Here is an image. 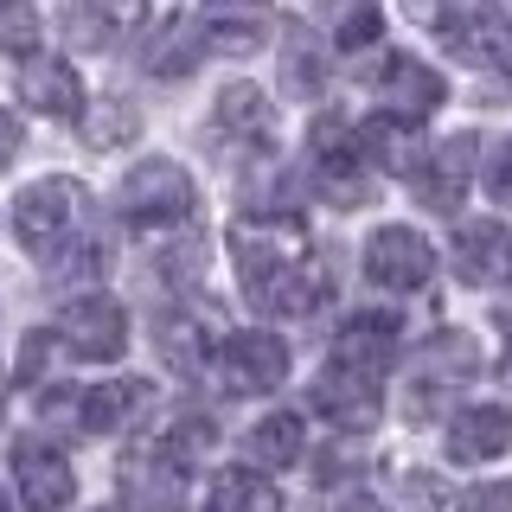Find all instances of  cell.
Wrapping results in <instances>:
<instances>
[{"mask_svg":"<svg viewBox=\"0 0 512 512\" xmlns=\"http://www.w3.org/2000/svg\"><path fill=\"white\" fill-rule=\"evenodd\" d=\"M13 154H20V116L0 103V167H13Z\"/></svg>","mask_w":512,"mask_h":512,"instance_id":"cell-35","label":"cell"},{"mask_svg":"<svg viewBox=\"0 0 512 512\" xmlns=\"http://www.w3.org/2000/svg\"><path fill=\"white\" fill-rule=\"evenodd\" d=\"M308 455V416L301 410H269L263 423L250 429V461L256 468H295Z\"/></svg>","mask_w":512,"mask_h":512,"instance_id":"cell-22","label":"cell"},{"mask_svg":"<svg viewBox=\"0 0 512 512\" xmlns=\"http://www.w3.org/2000/svg\"><path fill=\"white\" fill-rule=\"evenodd\" d=\"M314 186L327 192L333 205H365V154H359V128H340V122H320L314 128Z\"/></svg>","mask_w":512,"mask_h":512,"instance_id":"cell-11","label":"cell"},{"mask_svg":"<svg viewBox=\"0 0 512 512\" xmlns=\"http://www.w3.org/2000/svg\"><path fill=\"white\" fill-rule=\"evenodd\" d=\"M20 103L26 109H39V116H52V122H84V84H77V71L64 58H32L20 64Z\"/></svg>","mask_w":512,"mask_h":512,"instance_id":"cell-17","label":"cell"},{"mask_svg":"<svg viewBox=\"0 0 512 512\" xmlns=\"http://www.w3.org/2000/svg\"><path fill=\"white\" fill-rule=\"evenodd\" d=\"M359 154L372 160V167H384V173H404V180H416V167H423V135H416V122H404V116H365L359 122Z\"/></svg>","mask_w":512,"mask_h":512,"instance_id":"cell-20","label":"cell"},{"mask_svg":"<svg viewBox=\"0 0 512 512\" xmlns=\"http://www.w3.org/2000/svg\"><path fill=\"white\" fill-rule=\"evenodd\" d=\"M474 148H480V135H448L436 141V148L423 154V167H416V199L429 205V212H455L461 205V192H468L474 180Z\"/></svg>","mask_w":512,"mask_h":512,"instance_id":"cell-14","label":"cell"},{"mask_svg":"<svg viewBox=\"0 0 512 512\" xmlns=\"http://www.w3.org/2000/svg\"><path fill=\"white\" fill-rule=\"evenodd\" d=\"M512 448V410L500 404H461L455 423H448V461L461 468H480V461H500Z\"/></svg>","mask_w":512,"mask_h":512,"instance_id":"cell-19","label":"cell"},{"mask_svg":"<svg viewBox=\"0 0 512 512\" xmlns=\"http://www.w3.org/2000/svg\"><path fill=\"white\" fill-rule=\"evenodd\" d=\"M128 26H148V13H96V7H77V13H64V32L71 39H84V45H109L116 32H128Z\"/></svg>","mask_w":512,"mask_h":512,"instance_id":"cell-27","label":"cell"},{"mask_svg":"<svg viewBox=\"0 0 512 512\" xmlns=\"http://www.w3.org/2000/svg\"><path fill=\"white\" fill-rule=\"evenodd\" d=\"M212 442H218V423H212L205 410H186V416H173V429H167V448L186 461V468H192V461H205V455H212Z\"/></svg>","mask_w":512,"mask_h":512,"instance_id":"cell-29","label":"cell"},{"mask_svg":"<svg viewBox=\"0 0 512 512\" xmlns=\"http://www.w3.org/2000/svg\"><path fill=\"white\" fill-rule=\"evenodd\" d=\"M39 32H45V20L32 7H0V52H7V58H20V64L45 58L39 52Z\"/></svg>","mask_w":512,"mask_h":512,"instance_id":"cell-28","label":"cell"},{"mask_svg":"<svg viewBox=\"0 0 512 512\" xmlns=\"http://www.w3.org/2000/svg\"><path fill=\"white\" fill-rule=\"evenodd\" d=\"M13 474H20V493H26V512H64L77 500V474L58 448L45 442H20L13 448Z\"/></svg>","mask_w":512,"mask_h":512,"instance_id":"cell-16","label":"cell"},{"mask_svg":"<svg viewBox=\"0 0 512 512\" xmlns=\"http://www.w3.org/2000/svg\"><path fill=\"white\" fill-rule=\"evenodd\" d=\"M0 512H7V493H0Z\"/></svg>","mask_w":512,"mask_h":512,"instance_id":"cell-38","label":"cell"},{"mask_svg":"<svg viewBox=\"0 0 512 512\" xmlns=\"http://www.w3.org/2000/svg\"><path fill=\"white\" fill-rule=\"evenodd\" d=\"M397 340H404V320H397V314H352L346 327H340L333 359L365 365V372H384V365L397 359Z\"/></svg>","mask_w":512,"mask_h":512,"instance_id":"cell-21","label":"cell"},{"mask_svg":"<svg viewBox=\"0 0 512 512\" xmlns=\"http://www.w3.org/2000/svg\"><path fill=\"white\" fill-rule=\"evenodd\" d=\"M487 192L500 205H512V135L500 141V148H493V160H487Z\"/></svg>","mask_w":512,"mask_h":512,"instance_id":"cell-33","label":"cell"},{"mask_svg":"<svg viewBox=\"0 0 512 512\" xmlns=\"http://www.w3.org/2000/svg\"><path fill=\"white\" fill-rule=\"evenodd\" d=\"M256 39H263V20L256 13H205V52H256Z\"/></svg>","mask_w":512,"mask_h":512,"instance_id":"cell-26","label":"cell"},{"mask_svg":"<svg viewBox=\"0 0 512 512\" xmlns=\"http://www.w3.org/2000/svg\"><path fill=\"white\" fill-rule=\"evenodd\" d=\"M116 212L135 224V231H180V224H192V212H199V186H192V173L180 160L154 154V160H135V167H128V180L116 192Z\"/></svg>","mask_w":512,"mask_h":512,"instance_id":"cell-3","label":"cell"},{"mask_svg":"<svg viewBox=\"0 0 512 512\" xmlns=\"http://www.w3.org/2000/svg\"><path fill=\"white\" fill-rule=\"evenodd\" d=\"M205 58V13H154L141 32V64L154 77H186Z\"/></svg>","mask_w":512,"mask_h":512,"instance_id":"cell-15","label":"cell"},{"mask_svg":"<svg viewBox=\"0 0 512 512\" xmlns=\"http://www.w3.org/2000/svg\"><path fill=\"white\" fill-rule=\"evenodd\" d=\"M13 237L39 256L45 269L52 263H64L84 237H96L90 231V192L77 186V180H32L20 199H13Z\"/></svg>","mask_w":512,"mask_h":512,"instance_id":"cell-2","label":"cell"},{"mask_svg":"<svg viewBox=\"0 0 512 512\" xmlns=\"http://www.w3.org/2000/svg\"><path fill=\"white\" fill-rule=\"evenodd\" d=\"M212 365H218V378H224L231 397H269V391H282V378H288V346L269 327H237V333L218 340Z\"/></svg>","mask_w":512,"mask_h":512,"instance_id":"cell-5","label":"cell"},{"mask_svg":"<svg viewBox=\"0 0 512 512\" xmlns=\"http://www.w3.org/2000/svg\"><path fill=\"white\" fill-rule=\"evenodd\" d=\"M378 32H384V13H372V7L346 13V20H340V52H359V45H372Z\"/></svg>","mask_w":512,"mask_h":512,"instance_id":"cell-32","label":"cell"},{"mask_svg":"<svg viewBox=\"0 0 512 512\" xmlns=\"http://www.w3.org/2000/svg\"><path fill=\"white\" fill-rule=\"evenodd\" d=\"M71 404H77V429H90V436H116V429H128L141 410L154 404V384L148 378H109V384L77 391Z\"/></svg>","mask_w":512,"mask_h":512,"instance_id":"cell-18","label":"cell"},{"mask_svg":"<svg viewBox=\"0 0 512 512\" xmlns=\"http://www.w3.org/2000/svg\"><path fill=\"white\" fill-rule=\"evenodd\" d=\"M52 340L64 352H77V359H122L128 346V308L109 295H77L64 301L58 320H52Z\"/></svg>","mask_w":512,"mask_h":512,"instance_id":"cell-7","label":"cell"},{"mask_svg":"<svg viewBox=\"0 0 512 512\" xmlns=\"http://www.w3.org/2000/svg\"><path fill=\"white\" fill-rule=\"evenodd\" d=\"M500 372H506V384H512V314H506V365H500Z\"/></svg>","mask_w":512,"mask_h":512,"instance_id":"cell-36","label":"cell"},{"mask_svg":"<svg viewBox=\"0 0 512 512\" xmlns=\"http://www.w3.org/2000/svg\"><path fill=\"white\" fill-rule=\"evenodd\" d=\"M186 461L167 448V436H154V442H135L122 455V493H128V506H141V512H173L186 500Z\"/></svg>","mask_w":512,"mask_h":512,"instance_id":"cell-10","label":"cell"},{"mask_svg":"<svg viewBox=\"0 0 512 512\" xmlns=\"http://www.w3.org/2000/svg\"><path fill=\"white\" fill-rule=\"evenodd\" d=\"M282 77H288V90H295V96H314L320 77H327V58H320V45H314V39H295V45L282 52Z\"/></svg>","mask_w":512,"mask_h":512,"instance_id":"cell-30","label":"cell"},{"mask_svg":"<svg viewBox=\"0 0 512 512\" xmlns=\"http://www.w3.org/2000/svg\"><path fill=\"white\" fill-rule=\"evenodd\" d=\"M96 512H128V506H96Z\"/></svg>","mask_w":512,"mask_h":512,"instance_id":"cell-37","label":"cell"},{"mask_svg":"<svg viewBox=\"0 0 512 512\" xmlns=\"http://www.w3.org/2000/svg\"><path fill=\"white\" fill-rule=\"evenodd\" d=\"M455 512H512V480H480L455 500Z\"/></svg>","mask_w":512,"mask_h":512,"instance_id":"cell-31","label":"cell"},{"mask_svg":"<svg viewBox=\"0 0 512 512\" xmlns=\"http://www.w3.org/2000/svg\"><path fill=\"white\" fill-rule=\"evenodd\" d=\"M474 378V340L468 333H436L423 352L410 359V423H429L436 404L461 397V384Z\"/></svg>","mask_w":512,"mask_h":512,"instance_id":"cell-6","label":"cell"},{"mask_svg":"<svg viewBox=\"0 0 512 512\" xmlns=\"http://www.w3.org/2000/svg\"><path fill=\"white\" fill-rule=\"evenodd\" d=\"M231 256H237V282L256 301V314L308 320L327 301V269L314 256L301 212H244L231 224Z\"/></svg>","mask_w":512,"mask_h":512,"instance_id":"cell-1","label":"cell"},{"mask_svg":"<svg viewBox=\"0 0 512 512\" xmlns=\"http://www.w3.org/2000/svg\"><path fill=\"white\" fill-rule=\"evenodd\" d=\"M276 103L256 84H224L212 103V141L224 160H269L276 154Z\"/></svg>","mask_w":512,"mask_h":512,"instance_id":"cell-4","label":"cell"},{"mask_svg":"<svg viewBox=\"0 0 512 512\" xmlns=\"http://www.w3.org/2000/svg\"><path fill=\"white\" fill-rule=\"evenodd\" d=\"M372 90H378V103H384V116H404V122H423L429 109L448 96L442 84V71H429L423 58H410V52H391L378 64V77H372Z\"/></svg>","mask_w":512,"mask_h":512,"instance_id":"cell-13","label":"cell"},{"mask_svg":"<svg viewBox=\"0 0 512 512\" xmlns=\"http://www.w3.org/2000/svg\"><path fill=\"white\" fill-rule=\"evenodd\" d=\"M212 512H282V493L256 468H224L212 480Z\"/></svg>","mask_w":512,"mask_h":512,"instance_id":"cell-23","label":"cell"},{"mask_svg":"<svg viewBox=\"0 0 512 512\" xmlns=\"http://www.w3.org/2000/svg\"><path fill=\"white\" fill-rule=\"evenodd\" d=\"M314 410L340 429H372L384 410V372H365V365L327 359L314 378Z\"/></svg>","mask_w":512,"mask_h":512,"instance_id":"cell-9","label":"cell"},{"mask_svg":"<svg viewBox=\"0 0 512 512\" xmlns=\"http://www.w3.org/2000/svg\"><path fill=\"white\" fill-rule=\"evenodd\" d=\"M135 135H141V109L128 103V96H96L84 109V141L90 148H128Z\"/></svg>","mask_w":512,"mask_h":512,"instance_id":"cell-24","label":"cell"},{"mask_svg":"<svg viewBox=\"0 0 512 512\" xmlns=\"http://www.w3.org/2000/svg\"><path fill=\"white\" fill-rule=\"evenodd\" d=\"M199 256H205V244H199V237H186V244H173V250H167V276H173V282H192V276L205 269Z\"/></svg>","mask_w":512,"mask_h":512,"instance_id":"cell-34","label":"cell"},{"mask_svg":"<svg viewBox=\"0 0 512 512\" xmlns=\"http://www.w3.org/2000/svg\"><path fill=\"white\" fill-rule=\"evenodd\" d=\"M455 276L474 288L512 282V231L500 218H461L455 224Z\"/></svg>","mask_w":512,"mask_h":512,"instance_id":"cell-12","label":"cell"},{"mask_svg":"<svg viewBox=\"0 0 512 512\" xmlns=\"http://www.w3.org/2000/svg\"><path fill=\"white\" fill-rule=\"evenodd\" d=\"M160 352H167V365L186 372V378L199 372L205 359H218V352L205 346V320L199 314H167V320H160Z\"/></svg>","mask_w":512,"mask_h":512,"instance_id":"cell-25","label":"cell"},{"mask_svg":"<svg viewBox=\"0 0 512 512\" xmlns=\"http://www.w3.org/2000/svg\"><path fill=\"white\" fill-rule=\"evenodd\" d=\"M365 276L378 288H391V295H416V288L436 276V250H429V237L410 231V224H378V231L365 237Z\"/></svg>","mask_w":512,"mask_h":512,"instance_id":"cell-8","label":"cell"}]
</instances>
